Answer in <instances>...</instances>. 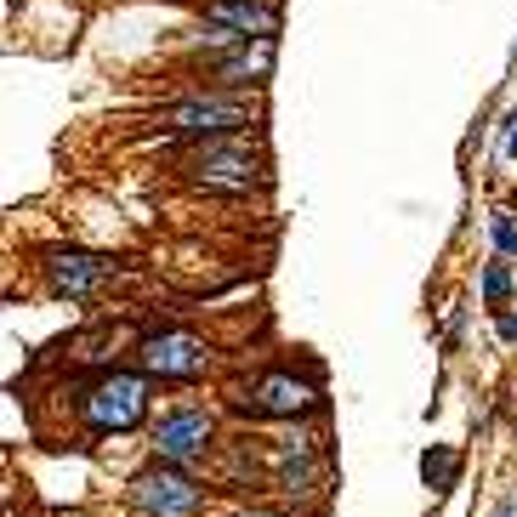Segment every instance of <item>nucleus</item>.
<instances>
[{"instance_id": "nucleus-1", "label": "nucleus", "mask_w": 517, "mask_h": 517, "mask_svg": "<svg viewBox=\"0 0 517 517\" xmlns=\"http://www.w3.org/2000/svg\"><path fill=\"white\" fill-rule=\"evenodd\" d=\"M148 415V387L143 375H103L86 393V421L97 432H125Z\"/></svg>"}, {"instance_id": "nucleus-2", "label": "nucleus", "mask_w": 517, "mask_h": 517, "mask_svg": "<svg viewBox=\"0 0 517 517\" xmlns=\"http://www.w3.org/2000/svg\"><path fill=\"white\" fill-rule=\"evenodd\" d=\"M256 120V103L250 97H188L165 114V131L177 137H222V131H239V125Z\"/></svg>"}, {"instance_id": "nucleus-3", "label": "nucleus", "mask_w": 517, "mask_h": 517, "mask_svg": "<svg viewBox=\"0 0 517 517\" xmlns=\"http://www.w3.org/2000/svg\"><path fill=\"white\" fill-rule=\"evenodd\" d=\"M182 171H188L194 182H205V188H228V194H250V188L262 182V160H256L245 143H211V148H199Z\"/></svg>"}, {"instance_id": "nucleus-4", "label": "nucleus", "mask_w": 517, "mask_h": 517, "mask_svg": "<svg viewBox=\"0 0 517 517\" xmlns=\"http://www.w3.org/2000/svg\"><path fill=\"white\" fill-rule=\"evenodd\" d=\"M131 500H137V512H143V517H194L199 512V489L182 478V472H171V466L137 478Z\"/></svg>"}, {"instance_id": "nucleus-5", "label": "nucleus", "mask_w": 517, "mask_h": 517, "mask_svg": "<svg viewBox=\"0 0 517 517\" xmlns=\"http://www.w3.org/2000/svg\"><path fill=\"white\" fill-rule=\"evenodd\" d=\"M137 358H143L148 375H199V370H205V358H211V347H205L199 336L165 330V336H148Z\"/></svg>"}, {"instance_id": "nucleus-6", "label": "nucleus", "mask_w": 517, "mask_h": 517, "mask_svg": "<svg viewBox=\"0 0 517 517\" xmlns=\"http://www.w3.org/2000/svg\"><path fill=\"white\" fill-rule=\"evenodd\" d=\"M205 23L222 29V35H239V40H273L279 35V12L262 6V0H211L205 6Z\"/></svg>"}, {"instance_id": "nucleus-7", "label": "nucleus", "mask_w": 517, "mask_h": 517, "mask_svg": "<svg viewBox=\"0 0 517 517\" xmlns=\"http://www.w3.org/2000/svg\"><path fill=\"white\" fill-rule=\"evenodd\" d=\"M103 279H108L103 256H86V250H52V256H46V285H52L57 296H91Z\"/></svg>"}, {"instance_id": "nucleus-8", "label": "nucleus", "mask_w": 517, "mask_h": 517, "mask_svg": "<svg viewBox=\"0 0 517 517\" xmlns=\"http://www.w3.org/2000/svg\"><path fill=\"white\" fill-rule=\"evenodd\" d=\"M205 444H211V415H199V410L171 415V421H160V432H154V449H160L165 461H199Z\"/></svg>"}, {"instance_id": "nucleus-9", "label": "nucleus", "mask_w": 517, "mask_h": 517, "mask_svg": "<svg viewBox=\"0 0 517 517\" xmlns=\"http://www.w3.org/2000/svg\"><path fill=\"white\" fill-rule=\"evenodd\" d=\"M245 410H256V415H307L313 410V393H307L296 375H262V381L250 387Z\"/></svg>"}, {"instance_id": "nucleus-10", "label": "nucleus", "mask_w": 517, "mask_h": 517, "mask_svg": "<svg viewBox=\"0 0 517 517\" xmlns=\"http://www.w3.org/2000/svg\"><path fill=\"white\" fill-rule=\"evenodd\" d=\"M421 478H427L432 489H449V483H455V455H449V449H427V455H421Z\"/></svg>"}, {"instance_id": "nucleus-11", "label": "nucleus", "mask_w": 517, "mask_h": 517, "mask_svg": "<svg viewBox=\"0 0 517 517\" xmlns=\"http://www.w3.org/2000/svg\"><path fill=\"white\" fill-rule=\"evenodd\" d=\"M506 290H512V279H506V268L495 262V268L483 273V296H489V302H506Z\"/></svg>"}, {"instance_id": "nucleus-12", "label": "nucleus", "mask_w": 517, "mask_h": 517, "mask_svg": "<svg viewBox=\"0 0 517 517\" xmlns=\"http://www.w3.org/2000/svg\"><path fill=\"white\" fill-rule=\"evenodd\" d=\"M495 245H500V250H517V228H512V216H495Z\"/></svg>"}, {"instance_id": "nucleus-13", "label": "nucleus", "mask_w": 517, "mask_h": 517, "mask_svg": "<svg viewBox=\"0 0 517 517\" xmlns=\"http://www.w3.org/2000/svg\"><path fill=\"white\" fill-rule=\"evenodd\" d=\"M245 517H262V512H245Z\"/></svg>"}]
</instances>
